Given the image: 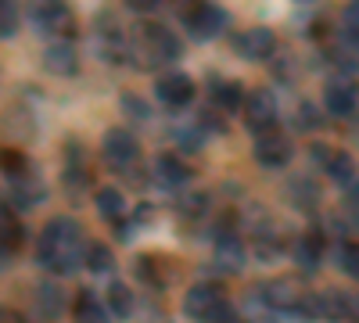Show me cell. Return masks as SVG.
<instances>
[{"mask_svg":"<svg viewBox=\"0 0 359 323\" xmlns=\"http://www.w3.org/2000/svg\"><path fill=\"white\" fill-rule=\"evenodd\" d=\"M86 252L90 248L83 241V230L72 219H50V226L40 238V262L54 273H76Z\"/></svg>","mask_w":359,"mask_h":323,"instance_id":"6da1fadb","label":"cell"},{"mask_svg":"<svg viewBox=\"0 0 359 323\" xmlns=\"http://www.w3.org/2000/svg\"><path fill=\"white\" fill-rule=\"evenodd\" d=\"M184 25H187V33L194 40H212V36H219L226 29V11L216 8V4H208V0H198V4H191L184 11Z\"/></svg>","mask_w":359,"mask_h":323,"instance_id":"7a4b0ae2","label":"cell"},{"mask_svg":"<svg viewBox=\"0 0 359 323\" xmlns=\"http://www.w3.org/2000/svg\"><path fill=\"white\" fill-rule=\"evenodd\" d=\"M104 158H108L115 169H130V165L140 158V144L133 140L130 130H108V133H104Z\"/></svg>","mask_w":359,"mask_h":323,"instance_id":"3957f363","label":"cell"},{"mask_svg":"<svg viewBox=\"0 0 359 323\" xmlns=\"http://www.w3.org/2000/svg\"><path fill=\"white\" fill-rule=\"evenodd\" d=\"M245 123L255 130V133H266V130H273L277 123V101L269 90H255L248 101H245Z\"/></svg>","mask_w":359,"mask_h":323,"instance_id":"277c9868","label":"cell"},{"mask_svg":"<svg viewBox=\"0 0 359 323\" xmlns=\"http://www.w3.org/2000/svg\"><path fill=\"white\" fill-rule=\"evenodd\" d=\"M255 158L262 169H280L291 162V140L280 137V133H262L255 140Z\"/></svg>","mask_w":359,"mask_h":323,"instance_id":"5b68a950","label":"cell"},{"mask_svg":"<svg viewBox=\"0 0 359 323\" xmlns=\"http://www.w3.org/2000/svg\"><path fill=\"white\" fill-rule=\"evenodd\" d=\"M33 25L40 33H69L72 29V11L62 4V0H47V4L33 8Z\"/></svg>","mask_w":359,"mask_h":323,"instance_id":"8992f818","label":"cell"},{"mask_svg":"<svg viewBox=\"0 0 359 323\" xmlns=\"http://www.w3.org/2000/svg\"><path fill=\"white\" fill-rule=\"evenodd\" d=\"M233 47H237V54H241V57H248V62H262V57H269V54L277 50V40H273L269 29L255 25V29H248V33L237 36Z\"/></svg>","mask_w":359,"mask_h":323,"instance_id":"52a82bcc","label":"cell"},{"mask_svg":"<svg viewBox=\"0 0 359 323\" xmlns=\"http://www.w3.org/2000/svg\"><path fill=\"white\" fill-rule=\"evenodd\" d=\"M155 94H158V101H165L169 108H184V104L194 97V83H191L184 72H169V76H162V79L155 83Z\"/></svg>","mask_w":359,"mask_h":323,"instance_id":"ba28073f","label":"cell"},{"mask_svg":"<svg viewBox=\"0 0 359 323\" xmlns=\"http://www.w3.org/2000/svg\"><path fill=\"white\" fill-rule=\"evenodd\" d=\"M262 298L269 309H277V312H294L298 305H302V291H298L291 280H269L262 287Z\"/></svg>","mask_w":359,"mask_h":323,"instance_id":"9c48e42d","label":"cell"},{"mask_svg":"<svg viewBox=\"0 0 359 323\" xmlns=\"http://www.w3.org/2000/svg\"><path fill=\"white\" fill-rule=\"evenodd\" d=\"M216 302H223V291H219L216 284H194V287L187 291V298H184V312H187L191 319H205L208 309H212Z\"/></svg>","mask_w":359,"mask_h":323,"instance_id":"30bf717a","label":"cell"},{"mask_svg":"<svg viewBox=\"0 0 359 323\" xmlns=\"http://www.w3.org/2000/svg\"><path fill=\"white\" fill-rule=\"evenodd\" d=\"M323 104H327V111H331V115L345 119V115L355 111V86H352V83H327Z\"/></svg>","mask_w":359,"mask_h":323,"instance_id":"8fae6325","label":"cell"},{"mask_svg":"<svg viewBox=\"0 0 359 323\" xmlns=\"http://www.w3.org/2000/svg\"><path fill=\"white\" fill-rule=\"evenodd\" d=\"M43 65L54 76H72L76 72V50H72V43H50L43 50Z\"/></svg>","mask_w":359,"mask_h":323,"instance_id":"7c38bea8","label":"cell"},{"mask_svg":"<svg viewBox=\"0 0 359 323\" xmlns=\"http://www.w3.org/2000/svg\"><path fill=\"white\" fill-rule=\"evenodd\" d=\"M212 101L223 111H237V108H245V90L233 79H212Z\"/></svg>","mask_w":359,"mask_h":323,"instance_id":"4fadbf2b","label":"cell"},{"mask_svg":"<svg viewBox=\"0 0 359 323\" xmlns=\"http://www.w3.org/2000/svg\"><path fill=\"white\" fill-rule=\"evenodd\" d=\"M155 176L162 184H169V187H180V184H187V165L180 162L176 155H158L155 158Z\"/></svg>","mask_w":359,"mask_h":323,"instance_id":"5bb4252c","label":"cell"},{"mask_svg":"<svg viewBox=\"0 0 359 323\" xmlns=\"http://www.w3.org/2000/svg\"><path fill=\"white\" fill-rule=\"evenodd\" d=\"M216 262H223L226 270H237L245 262V245L233 238V233H219L216 241Z\"/></svg>","mask_w":359,"mask_h":323,"instance_id":"9a60e30c","label":"cell"},{"mask_svg":"<svg viewBox=\"0 0 359 323\" xmlns=\"http://www.w3.org/2000/svg\"><path fill=\"white\" fill-rule=\"evenodd\" d=\"M108 309L90 295V291H83V295L76 298V309H72V316H76V323H108V316H104Z\"/></svg>","mask_w":359,"mask_h":323,"instance_id":"2e32d148","label":"cell"},{"mask_svg":"<svg viewBox=\"0 0 359 323\" xmlns=\"http://www.w3.org/2000/svg\"><path fill=\"white\" fill-rule=\"evenodd\" d=\"M144 40H147V47H151V54L165 57V62H172V57L180 54V43H176V40L165 33V29H158V25H147Z\"/></svg>","mask_w":359,"mask_h":323,"instance_id":"e0dca14e","label":"cell"},{"mask_svg":"<svg viewBox=\"0 0 359 323\" xmlns=\"http://www.w3.org/2000/svg\"><path fill=\"white\" fill-rule=\"evenodd\" d=\"M327 176L331 180H338V184H352V172H355V162H352V155H345V151H331V158H327Z\"/></svg>","mask_w":359,"mask_h":323,"instance_id":"ac0fdd59","label":"cell"},{"mask_svg":"<svg viewBox=\"0 0 359 323\" xmlns=\"http://www.w3.org/2000/svg\"><path fill=\"white\" fill-rule=\"evenodd\" d=\"M133 309V298H130V287L126 284H111L108 287V312L118 316V319H126Z\"/></svg>","mask_w":359,"mask_h":323,"instance_id":"d6986e66","label":"cell"},{"mask_svg":"<svg viewBox=\"0 0 359 323\" xmlns=\"http://www.w3.org/2000/svg\"><path fill=\"white\" fill-rule=\"evenodd\" d=\"M97 212L104 219H118L123 216V194H118L115 187H101L97 191Z\"/></svg>","mask_w":359,"mask_h":323,"instance_id":"ffe728a7","label":"cell"},{"mask_svg":"<svg viewBox=\"0 0 359 323\" xmlns=\"http://www.w3.org/2000/svg\"><path fill=\"white\" fill-rule=\"evenodd\" d=\"M36 302H40V309L47 312V316H62V291H57L54 284H40L36 287Z\"/></svg>","mask_w":359,"mask_h":323,"instance_id":"44dd1931","label":"cell"},{"mask_svg":"<svg viewBox=\"0 0 359 323\" xmlns=\"http://www.w3.org/2000/svg\"><path fill=\"white\" fill-rule=\"evenodd\" d=\"M294 259H298V266L316 270V262H320V241L316 238H302V241L294 245Z\"/></svg>","mask_w":359,"mask_h":323,"instance_id":"7402d4cb","label":"cell"},{"mask_svg":"<svg viewBox=\"0 0 359 323\" xmlns=\"http://www.w3.org/2000/svg\"><path fill=\"white\" fill-rule=\"evenodd\" d=\"M111 252L104 248V245H90V252H86V266L94 270V273H108L111 270Z\"/></svg>","mask_w":359,"mask_h":323,"instance_id":"603a6c76","label":"cell"},{"mask_svg":"<svg viewBox=\"0 0 359 323\" xmlns=\"http://www.w3.org/2000/svg\"><path fill=\"white\" fill-rule=\"evenodd\" d=\"M18 29V15H15V0H0V33H4V40L15 36Z\"/></svg>","mask_w":359,"mask_h":323,"instance_id":"cb8c5ba5","label":"cell"},{"mask_svg":"<svg viewBox=\"0 0 359 323\" xmlns=\"http://www.w3.org/2000/svg\"><path fill=\"white\" fill-rule=\"evenodd\" d=\"M201 323H237V312H233V305L223 298V302H216L212 309H208V316H205Z\"/></svg>","mask_w":359,"mask_h":323,"instance_id":"d4e9b609","label":"cell"},{"mask_svg":"<svg viewBox=\"0 0 359 323\" xmlns=\"http://www.w3.org/2000/svg\"><path fill=\"white\" fill-rule=\"evenodd\" d=\"M43 198V187L40 184H15V201L18 205H36Z\"/></svg>","mask_w":359,"mask_h":323,"instance_id":"484cf974","label":"cell"},{"mask_svg":"<svg viewBox=\"0 0 359 323\" xmlns=\"http://www.w3.org/2000/svg\"><path fill=\"white\" fill-rule=\"evenodd\" d=\"M18 241H22V230L18 223H11V212H4V252L18 248Z\"/></svg>","mask_w":359,"mask_h":323,"instance_id":"4316f807","label":"cell"},{"mask_svg":"<svg viewBox=\"0 0 359 323\" xmlns=\"http://www.w3.org/2000/svg\"><path fill=\"white\" fill-rule=\"evenodd\" d=\"M341 266H345V273H348V277H355V280H359V248H352V245H348V248H341Z\"/></svg>","mask_w":359,"mask_h":323,"instance_id":"83f0119b","label":"cell"},{"mask_svg":"<svg viewBox=\"0 0 359 323\" xmlns=\"http://www.w3.org/2000/svg\"><path fill=\"white\" fill-rule=\"evenodd\" d=\"M345 29H348V36L359 40V0H352V4L345 8Z\"/></svg>","mask_w":359,"mask_h":323,"instance_id":"f1b7e54d","label":"cell"},{"mask_svg":"<svg viewBox=\"0 0 359 323\" xmlns=\"http://www.w3.org/2000/svg\"><path fill=\"white\" fill-rule=\"evenodd\" d=\"M126 4L133 11H151V8H158V0H126Z\"/></svg>","mask_w":359,"mask_h":323,"instance_id":"f546056e","label":"cell"},{"mask_svg":"<svg viewBox=\"0 0 359 323\" xmlns=\"http://www.w3.org/2000/svg\"><path fill=\"white\" fill-rule=\"evenodd\" d=\"M348 201H352V205H355V209H359V180H355V184L348 187Z\"/></svg>","mask_w":359,"mask_h":323,"instance_id":"4dcf8cb0","label":"cell"},{"mask_svg":"<svg viewBox=\"0 0 359 323\" xmlns=\"http://www.w3.org/2000/svg\"><path fill=\"white\" fill-rule=\"evenodd\" d=\"M4 323H18V319H15V316H11V312H4Z\"/></svg>","mask_w":359,"mask_h":323,"instance_id":"1f68e13d","label":"cell"}]
</instances>
